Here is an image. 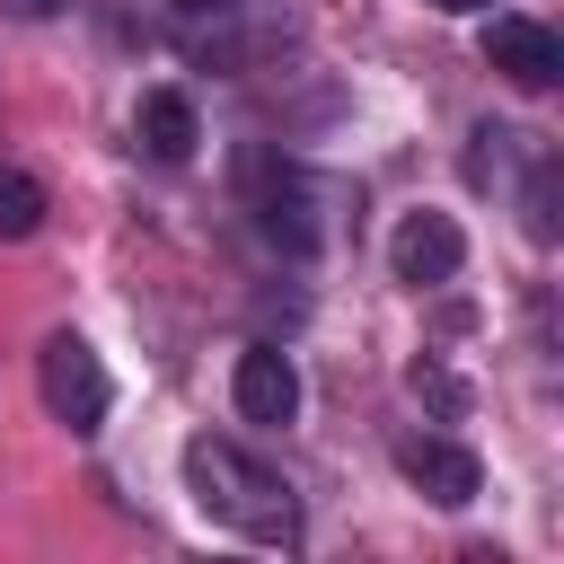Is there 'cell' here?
Here are the masks:
<instances>
[{"mask_svg":"<svg viewBox=\"0 0 564 564\" xmlns=\"http://www.w3.org/2000/svg\"><path fill=\"white\" fill-rule=\"evenodd\" d=\"M185 485H194V502L212 511V520H229V529H247V538H264V546H291L300 538V502H291V485L264 467V458H247L238 441H185Z\"/></svg>","mask_w":564,"mask_h":564,"instance_id":"obj_1","label":"cell"},{"mask_svg":"<svg viewBox=\"0 0 564 564\" xmlns=\"http://www.w3.org/2000/svg\"><path fill=\"white\" fill-rule=\"evenodd\" d=\"M35 388H44V414L53 423H70V432H97L106 423V361L62 326V335H44V352H35Z\"/></svg>","mask_w":564,"mask_h":564,"instance_id":"obj_2","label":"cell"},{"mask_svg":"<svg viewBox=\"0 0 564 564\" xmlns=\"http://www.w3.org/2000/svg\"><path fill=\"white\" fill-rule=\"evenodd\" d=\"M397 476H405L423 502H441V511H467L476 485H485L476 449H458V441H441V432H405V441H397Z\"/></svg>","mask_w":564,"mask_h":564,"instance_id":"obj_3","label":"cell"},{"mask_svg":"<svg viewBox=\"0 0 564 564\" xmlns=\"http://www.w3.org/2000/svg\"><path fill=\"white\" fill-rule=\"evenodd\" d=\"M388 264H397V282L432 291V282H449V273L467 264V238H458V220H449V212H405V220H397V238H388Z\"/></svg>","mask_w":564,"mask_h":564,"instance_id":"obj_4","label":"cell"},{"mask_svg":"<svg viewBox=\"0 0 564 564\" xmlns=\"http://www.w3.org/2000/svg\"><path fill=\"white\" fill-rule=\"evenodd\" d=\"M485 62L511 79V88H555L564 79V44H555V26H538V18H494L485 26Z\"/></svg>","mask_w":564,"mask_h":564,"instance_id":"obj_5","label":"cell"},{"mask_svg":"<svg viewBox=\"0 0 564 564\" xmlns=\"http://www.w3.org/2000/svg\"><path fill=\"white\" fill-rule=\"evenodd\" d=\"M229 397H238V414H247V423H291V414H300V370H291V352H273V344L238 352Z\"/></svg>","mask_w":564,"mask_h":564,"instance_id":"obj_6","label":"cell"},{"mask_svg":"<svg viewBox=\"0 0 564 564\" xmlns=\"http://www.w3.org/2000/svg\"><path fill=\"white\" fill-rule=\"evenodd\" d=\"M256 220H264V238H273V247L308 256V247H317V220H308V176H300V167L256 159Z\"/></svg>","mask_w":564,"mask_h":564,"instance_id":"obj_7","label":"cell"},{"mask_svg":"<svg viewBox=\"0 0 564 564\" xmlns=\"http://www.w3.org/2000/svg\"><path fill=\"white\" fill-rule=\"evenodd\" d=\"M132 132H141V150H150L159 167H185V159H194V141H203V123H194V97H185V88H150V97H141V115H132Z\"/></svg>","mask_w":564,"mask_h":564,"instance_id":"obj_8","label":"cell"},{"mask_svg":"<svg viewBox=\"0 0 564 564\" xmlns=\"http://www.w3.org/2000/svg\"><path fill=\"white\" fill-rule=\"evenodd\" d=\"M35 229H44V185L26 167H0V247H18Z\"/></svg>","mask_w":564,"mask_h":564,"instance_id":"obj_9","label":"cell"},{"mask_svg":"<svg viewBox=\"0 0 564 564\" xmlns=\"http://www.w3.org/2000/svg\"><path fill=\"white\" fill-rule=\"evenodd\" d=\"M511 141H520V132H502V123H476V150H467V176H476V185H494V176H502V159H511Z\"/></svg>","mask_w":564,"mask_h":564,"instance_id":"obj_10","label":"cell"},{"mask_svg":"<svg viewBox=\"0 0 564 564\" xmlns=\"http://www.w3.org/2000/svg\"><path fill=\"white\" fill-rule=\"evenodd\" d=\"M529 229H538V238H555V159H538V167H529Z\"/></svg>","mask_w":564,"mask_h":564,"instance_id":"obj_11","label":"cell"},{"mask_svg":"<svg viewBox=\"0 0 564 564\" xmlns=\"http://www.w3.org/2000/svg\"><path fill=\"white\" fill-rule=\"evenodd\" d=\"M9 18H53V9H70V0H0Z\"/></svg>","mask_w":564,"mask_h":564,"instance_id":"obj_12","label":"cell"},{"mask_svg":"<svg viewBox=\"0 0 564 564\" xmlns=\"http://www.w3.org/2000/svg\"><path fill=\"white\" fill-rule=\"evenodd\" d=\"M229 9H247V0H185V18H229Z\"/></svg>","mask_w":564,"mask_h":564,"instance_id":"obj_13","label":"cell"},{"mask_svg":"<svg viewBox=\"0 0 564 564\" xmlns=\"http://www.w3.org/2000/svg\"><path fill=\"white\" fill-rule=\"evenodd\" d=\"M432 9H476V0H432Z\"/></svg>","mask_w":564,"mask_h":564,"instance_id":"obj_14","label":"cell"}]
</instances>
